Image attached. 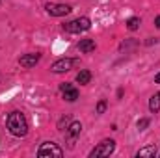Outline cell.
Instances as JSON below:
<instances>
[{"label":"cell","instance_id":"cell-13","mask_svg":"<svg viewBox=\"0 0 160 158\" xmlns=\"http://www.w3.org/2000/svg\"><path fill=\"white\" fill-rule=\"evenodd\" d=\"M149 110H151V112H158L160 110V93H157V95L151 97V101H149Z\"/></svg>","mask_w":160,"mask_h":158},{"label":"cell","instance_id":"cell-9","mask_svg":"<svg viewBox=\"0 0 160 158\" xmlns=\"http://www.w3.org/2000/svg\"><path fill=\"white\" fill-rule=\"evenodd\" d=\"M78 48L82 52H86V54H88V52H93V50H95V41L93 39H82L78 43Z\"/></svg>","mask_w":160,"mask_h":158},{"label":"cell","instance_id":"cell-17","mask_svg":"<svg viewBox=\"0 0 160 158\" xmlns=\"http://www.w3.org/2000/svg\"><path fill=\"white\" fill-rule=\"evenodd\" d=\"M155 24H157V28H160V15L155 19Z\"/></svg>","mask_w":160,"mask_h":158},{"label":"cell","instance_id":"cell-2","mask_svg":"<svg viewBox=\"0 0 160 158\" xmlns=\"http://www.w3.org/2000/svg\"><path fill=\"white\" fill-rule=\"evenodd\" d=\"M89 28H91V22H89L88 17H78V19H75V21L63 24V30L69 32V34H80V32H86V30H89Z\"/></svg>","mask_w":160,"mask_h":158},{"label":"cell","instance_id":"cell-4","mask_svg":"<svg viewBox=\"0 0 160 158\" xmlns=\"http://www.w3.org/2000/svg\"><path fill=\"white\" fill-rule=\"evenodd\" d=\"M38 156L39 158H62L63 156V151L56 145V143H52V141H47V143H43L39 147V151H38Z\"/></svg>","mask_w":160,"mask_h":158},{"label":"cell","instance_id":"cell-3","mask_svg":"<svg viewBox=\"0 0 160 158\" xmlns=\"http://www.w3.org/2000/svg\"><path fill=\"white\" fill-rule=\"evenodd\" d=\"M114 149H116V141L114 140H104V141H101L91 153H89V156L91 158H99V156H110L112 153H114Z\"/></svg>","mask_w":160,"mask_h":158},{"label":"cell","instance_id":"cell-18","mask_svg":"<svg viewBox=\"0 0 160 158\" xmlns=\"http://www.w3.org/2000/svg\"><path fill=\"white\" fill-rule=\"evenodd\" d=\"M155 82H157V84H160V73L157 75V77H155Z\"/></svg>","mask_w":160,"mask_h":158},{"label":"cell","instance_id":"cell-6","mask_svg":"<svg viewBox=\"0 0 160 158\" xmlns=\"http://www.w3.org/2000/svg\"><path fill=\"white\" fill-rule=\"evenodd\" d=\"M73 63H75V60H71V58H62V60H58V62L52 63L50 71H52V73H65V71H69V69L73 67Z\"/></svg>","mask_w":160,"mask_h":158},{"label":"cell","instance_id":"cell-5","mask_svg":"<svg viewBox=\"0 0 160 158\" xmlns=\"http://www.w3.org/2000/svg\"><path fill=\"white\" fill-rule=\"evenodd\" d=\"M45 9H47L48 15H52V17H63V15L71 13V6H69V4H54V2H50V4L45 6Z\"/></svg>","mask_w":160,"mask_h":158},{"label":"cell","instance_id":"cell-1","mask_svg":"<svg viewBox=\"0 0 160 158\" xmlns=\"http://www.w3.org/2000/svg\"><path fill=\"white\" fill-rule=\"evenodd\" d=\"M8 128H9V132L13 134V136H26V132H28V123H26V117H24V114H21V112H11L9 116H8Z\"/></svg>","mask_w":160,"mask_h":158},{"label":"cell","instance_id":"cell-15","mask_svg":"<svg viewBox=\"0 0 160 158\" xmlns=\"http://www.w3.org/2000/svg\"><path fill=\"white\" fill-rule=\"evenodd\" d=\"M104 110H106V101H99V104H97V114H104Z\"/></svg>","mask_w":160,"mask_h":158},{"label":"cell","instance_id":"cell-11","mask_svg":"<svg viewBox=\"0 0 160 158\" xmlns=\"http://www.w3.org/2000/svg\"><path fill=\"white\" fill-rule=\"evenodd\" d=\"M89 80H91V73L89 71H80L78 75H77V82H78L80 86H84V84H89Z\"/></svg>","mask_w":160,"mask_h":158},{"label":"cell","instance_id":"cell-8","mask_svg":"<svg viewBox=\"0 0 160 158\" xmlns=\"http://www.w3.org/2000/svg\"><path fill=\"white\" fill-rule=\"evenodd\" d=\"M39 54H24V56H21V60H19V63L22 65V67H26V69H30V67H36V63L39 62Z\"/></svg>","mask_w":160,"mask_h":158},{"label":"cell","instance_id":"cell-12","mask_svg":"<svg viewBox=\"0 0 160 158\" xmlns=\"http://www.w3.org/2000/svg\"><path fill=\"white\" fill-rule=\"evenodd\" d=\"M80 130H82V125H80L78 121L71 123V125H69V128H67V132H69V136H71V138H77V136L80 134Z\"/></svg>","mask_w":160,"mask_h":158},{"label":"cell","instance_id":"cell-16","mask_svg":"<svg viewBox=\"0 0 160 158\" xmlns=\"http://www.w3.org/2000/svg\"><path fill=\"white\" fill-rule=\"evenodd\" d=\"M147 125H149V119H142V121H138V128H140V130H143Z\"/></svg>","mask_w":160,"mask_h":158},{"label":"cell","instance_id":"cell-7","mask_svg":"<svg viewBox=\"0 0 160 158\" xmlns=\"http://www.w3.org/2000/svg\"><path fill=\"white\" fill-rule=\"evenodd\" d=\"M62 95H63V99H65V101L75 102V101L78 99V89H77V87H73L71 84H63V86H62Z\"/></svg>","mask_w":160,"mask_h":158},{"label":"cell","instance_id":"cell-10","mask_svg":"<svg viewBox=\"0 0 160 158\" xmlns=\"http://www.w3.org/2000/svg\"><path fill=\"white\" fill-rule=\"evenodd\" d=\"M157 155V147L155 145H149V147H143L138 151V158H149V156H155Z\"/></svg>","mask_w":160,"mask_h":158},{"label":"cell","instance_id":"cell-14","mask_svg":"<svg viewBox=\"0 0 160 158\" xmlns=\"http://www.w3.org/2000/svg\"><path fill=\"white\" fill-rule=\"evenodd\" d=\"M138 26H140V19H138V17H132V19H128V21H127V28H128L130 32L138 30Z\"/></svg>","mask_w":160,"mask_h":158}]
</instances>
